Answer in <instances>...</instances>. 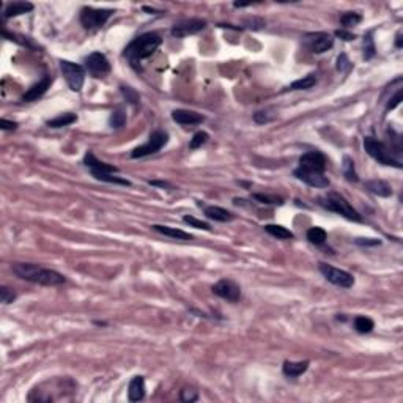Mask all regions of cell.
<instances>
[{"label":"cell","mask_w":403,"mask_h":403,"mask_svg":"<svg viewBox=\"0 0 403 403\" xmlns=\"http://www.w3.org/2000/svg\"><path fill=\"white\" fill-rule=\"evenodd\" d=\"M11 269L19 279L46 285V287H55V285H62L67 280L65 276L60 274L59 271L43 268L40 265H33V263H15L11 266Z\"/></svg>","instance_id":"obj_1"},{"label":"cell","mask_w":403,"mask_h":403,"mask_svg":"<svg viewBox=\"0 0 403 403\" xmlns=\"http://www.w3.org/2000/svg\"><path fill=\"white\" fill-rule=\"evenodd\" d=\"M161 43H162V38L158 33H154V32L142 33L126 46L125 55L131 62L133 67H136L140 60L151 57L154 52L158 50Z\"/></svg>","instance_id":"obj_2"},{"label":"cell","mask_w":403,"mask_h":403,"mask_svg":"<svg viewBox=\"0 0 403 403\" xmlns=\"http://www.w3.org/2000/svg\"><path fill=\"white\" fill-rule=\"evenodd\" d=\"M320 205L326 208V210L332 211V213H337V214L343 216L345 219L355 220V222H361V220H362L361 214L347 202L345 197L340 196V194H335V192L328 194V196H324V197L320 199Z\"/></svg>","instance_id":"obj_3"},{"label":"cell","mask_w":403,"mask_h":403,"mask_svg":"<svg viewBox=\"0 0 403 403\" xmlns=\"http://www.w3.org/2000/svg\"><path fill=\"white\" fill-rule=\"evenodd\" d=\"M364 148L372 156L375 161H378L383 165H391L395 168H401V162L392 154V151L389 150V147L383 142L376 140L373 137H366L364 139Z\"/></svg>","instance_id":"obj_4"},{"label":"cell","mask_w":403,"mask_h":403,"mask_svg":"<svg viewBox=\"0 0 403 403\" xmlns=\"http://www.w3.org/2000/svg\"><path fill=\"white\" fill-rule=\"evenodd\" d=\"M113 15V10L109 8H92V7H84L81 10V24L87 30H95L102 27L110 16Z\"/></svg>","instance_id":"obj_5"},{"label":"cell","mask_w":403,"mask_h":403,"mask_svg":"<svg viewBox=\"0 0 403 403\" xmlns=\"http://www.w3.org/2000/svg\"><path fill=\"white\" fill-rule=\"evenodd\" d=\"M168 142V134L165 131H154L150 134L148 140L145 142L144 145L140 147H136L133 151H131V158L133 159H137V158H145V156H150V154H154L158 153L161 148H164Z\"/></svg>","instance_id":"obj_6"},{"label":"cell","mask_w":403,"mask_h":403,"mask_svg":"<svg viewBox=\"0 0 403 403\" xmlns=\"http://www.w3.org/2000/svg\"><path fill=\"white\" fill-rule=\"evenodd\" d=\"M60 70L63 73L65 81H67L73 92H81L85 81V70L81 65L68 60H60Z\"/></svg>","instance_id":"obj_7"},{"label":"cell","mask_w":403,"mask_h":403,"mask_svg":"<svg viewBox=\"0 0 403 403\" xmlns=\"http://www.w3.org/2000/svg\"><path fill=\"white\" fill-rule=\"evenodd\" d=\"M320 268V272L324 276L328 282L337 285V287H342V289H352L355 285V277L350 274V272L343 271V269H339V268H334L328 263H320L318 265Z\"/></svg>","instance_id":"obj_8"},{"label":"cell","mask_w":403,"mask_h":403,"mask_svg":"<svg viewBox=\"0 0 403 403\" xmlns=\"http://www.w3.org/2000/svg\"><path fill=\"white\" fill-rule=\"evenodd\" d=\"M213 293L228 303H238L241 298V287L232 279H220L213 285Z\"/></svg>","instance_id":"obj_9"},{"label":"cell","mask_w":403,"mask_h":403,"mask_svg":"<svg viewBox=\"0 0 403 403\" xmlns=\"http://www.w3.org/2000/svg\"><path fill=\"white\" fill-rule=\"evenodd\" d=\"M304 43L312 52H315V54H323V52L329 50L334 46V38L329 33H324V32L307 33L304 36Z\"/></svg>","instance_id":"obj_10"},{"label":"cell","mask_w":403,"mask_h":403,"mask_svg":"<svg viewBox=\"0 0 403 403\" xmlns=\"http://www.w3.org/2000/svg\"><path fill=\"white\" fill-rule=\"evenodd\" d=\"M85 68L92 76L102 77L104 74H107L110 71V63L107 57L101 54V52H93V54H90L85 59Z\"/></svg>","instance_id":"obj_11"},{"label":"cell","mask_w":403,"mask_h":403,"mask_svg":"<svg viewBox=\"0 0 403 403\" xmlns=\"http://www.w3.org/2000/svg\"><path fill=\"white\" fill-rule=\"evenodd\" d=\"M205 27H206V21H203V19H186V21H181V22L175 24L170 30V33L175 38H185V36L196 35V33L202 32Z\"/></svg>","instance_id":"obj_12"},{"label":"cell","mask_w":403,"mask_h":403,"mask_svg":"<svg viewBox=\"0 0 403 403\" xmlns=\"http://www.w3.org/2000/svg\"><path fill=\"white\" fill-rule=\"evenodd\" d=\"M300 167L304 168V170L324 174V168H326V158H324V154L320 151H307L300 158Z\"/></svg>","instance_id":"obj_13"},{"label":"cell","mask_w":403,"mask_h":403,"mask_svg":"<svg viewBox=\"0 0 403 403\" xmlns=\"http://www.w3.org/2000/svg\"><path fill=\"white\" fill-rule=\"evenodd\" d=\"M295 177L298 180H301L303 183L312 186V188H328L331 185V181L328 177H324V174H318V172H310V170H304V168L298 167L295 170Z\"/></svg>","instance_id":"obj_14"},{"label":"cell","mask_w":403,"mask_h":403,"mask_svg":"<svg viewBox=\"0 0 403 403\" xmlns=\"http://www.w3.org/2000/svg\"><path fill=\"white\" fill-rule=\"evenodd\" d=\"M50 84H52V77L50 76H44L41 81H38L35 85H32L27 90V92L22 95L21 101H24V102H32V101L40 99L47 92V88L50 87Z\"/></svg>","instance_id":"obj_15"},{"label":"cell","mask_w":403,"mask_h":403,"mask_svg":"<svg viewBox=\"0 0 403 403\" xmlns=\"http://www.w3.org/2000/svg\"><path fill=\"white\" fill-rule=\"evenodd\" d=\"M172 119L174 122H177L178 125L183 126H192V125H200L205 117L202 113H197L194 110H188V109H177L172 112Z\"/></svg>","instance_id":"obj_16"},{"label":"cell","mask_w":403,"mask_h":403,"mask_svg":"<svg viewBox=\"0 0 403 403\" xmlns=\"http://www.w3.org/2000/svg\"><path fill=\"white\" fill-rule=\"evenodd\" d=\"M84 164L87 167H90V170H92V174H98V172H102V174H117L119 172V168H117L115 165H110L107 162H102L99 159L95 158V154L92 151H88L85 154V158H84Z\"/></svg>","instance_id":"obj_17"},{"label":"cell","mask_w":403,"mask_h":403,"mask_svg":"<svg viewBox=\"0 0 403 403\" xmlns=\"http://www.w3.org/2000/svg\"><path fill=\"white\" fill-rule=\"evenodd\" d=\"M145 397V380L144 376H134V378L129 381L128 387V398L129 401H140Z\"/></svg>","instance_id":"obj_18"},{"label":"cell","mask_w":403,"mask_h":403,"mask_svg":"<svg viewBox=\"0 0 403 403\" xmlns=\"http://www.w3.org/2000/svg\"><path fill=\"white\" fill-rule=\"evenodd\" d=\"M203 213L208 219L216 220V222H230V220L235 219V214L233 213H230L228 210H225V208L216 206V205L205 206Z\"/></svg>","instance_id":"obj_19"},{"label":"cell","mask_w":403,"mask_h":403,"mask_svg":"<svg viewBox=\"0 0 403 403\" xmlns=\"http://www.w3.org/2000/svg\"><path fill=\"white\" fill-rule=\"evenodd\" d=\"M309 369V361H285L282 366V372L289 378H298Z\"/></svg>","instance_id":"obj_20"},{"label":"cell","mask_w":403,"mask_h":403,"mask_svg":"<svg viewBox=\"0 0 403 403\" xmlns=\"http://www.w3.org/2000/svg\"><path fill=\"white\" fill-rule=\"evenodd\" d=\"M33 10V4L30 2H11L5 7L4 10V18L5 19H10V18H16V16H21V15H27Z\"/></svg>","instance_id":"obj_21"},{"label":"cell","mask_w":403,"mask_h":403,"mask_svg":"<svg viewBox=\"0 0 403 403\" xmlns=\"http://www.w3.org/2000/svg\"><path fill=\"white\" fill-rule=\"evenodd\" d=\"M366 189L370 191L372 194L378 197H391L392 196V189L389 186L386 181L383 180H370L366 181Z\"/></svg>","instance_id":"obj_22"},{"label":"cell","mask_w":403,"mask_h":403,"mask_svg":"<svg viewBox=\"0 0 403 403\" xmlns=\"http://www.w3.org/2000/svg\"><path fill=\"white\" fill-rule=\"evenodd\" d=\"M153 230L161 233L164 237H168V238H174V240H181V241H191L192 240V235L189 233L180 230V228H174V227H167V225H153Z\"/></svg>","instance_id":"obj_23"},{"label":"cell","mask_w":403,"mask_h":403,"mask_svg":"<svg viewBox=\"0 0 403 403\" xmlns=\"http://www.w3.org/2000/svg\"><path fill=\"white\" fill-rule=\"evenodd\" d=\"M265 230L269 233L271 237H274L277 240H292V238H295L293 232H290L287 227H282V225H277V224H268V225H265Z\"/></svg>","instance_id":"obj_24"},{"label":"cell","mask_w":403,"mask_h":403,"mask_svg":"<svg viewBox=\"0 0 403 403\" xmlns=\"http://www.w3.org/2000/svg\"><path fill=\"white\" fill-rule=\"evenodd\" d=\"M74 122H77V115L76 113H71V112H67V113H62L55 119H52L47 122V126L49 128H63V126H70L73 125Z\"/></svg>","instance_id":"obj_25"},{"label":"cell","mask_w":403,"mask_h":403,"mask_svg":"<svg viewBox=\"0 0 403 403\" xmlns=\"http://www.w3.org/2000/svg\"><path fill=\"white\" fill-rule=\"evenodd\" d=\"M317 84V74H307L301 79L295 81L293 84H290V87H287V90H309Z\"/></svg>","instance_id":"obj_26"},{"label":"cell","mask_w":403,"mask_h":403,"mask_svg":"<svg viewBox=\"0 0 403 403\" xmlns=\"http://www.w3.org/2000/svg\"><path fill=\"white\" fill-rule=\"evenodd\" d=\"M353 324H355V329H356L359 334H369V332H372L373 328H375L373 320L369 318V317H362V315L356 317Z\"/></svg>","instance_id":"obj_27"},{"label":"cell","mask_w":403,"mask_h":403,"mask_svg":"<svg viewBox=\"0 0 403 403\" xmlns=\"http://www.w3.org/2000/svg\"><path fill=\"white\" fill-rule=\"evenodd\" d=\"M326 238H328V233L324 232L321 227H312L307 230V240L315 246H321L324 241H326Z\"/></svg>","instance_id":"obj_28"},{"label":"cell","mask_w":403,"mask_h":403,"mask_svg":"<svg viewBox=\"0 0 403 403\" xmlns=\"http://www.w3.org/2000/svg\"><path fill=\"white\" fill-rule=\"evenodd\" d=\"M96 180H101V181H106V183H113V185H122V186H131V181L126 180V178H122V177H117L113 174H102V172H98V174H92Z\"/></svg>","instance_id":"obj_29"},{"label":"cell","mask_w":403,"mask_h":403,"mask_svg":"<svg viewBox=\"0 0 403 403\" xmlns=\"http://www.w3.org/2000/svg\"><path fill=\"white\" fill-rule=\"evenodd\" d=\"M126 123V112L119 107V109H115L112 113H110V119H109V125L110 128H115V129H120L123 128Z\"/></svg>","instance_id":"obj_30"},{"label":"cell","mask_w":403,"mask_h":403,"mask_svg":"<svg viewBox=\"0 0 403 403\" xmlns=\"http://www.w3.org/2000/svg\"><path fill=\"white\" fill-rule=\"evenodd\" d=\"M342 165H343V175H345V178L348 181H352V183H356L359 178H358V174L355 170V161L352 158H348V156H345Z\"/></svg>","instance_id":"obj_31"},{"label":"cell","mask_w":403,"mask_h":403,"mask_svg":"<svg viewBox=\"0 0 403 403\" xmlns=\"http://www.w3.org/2000/svg\"><path fill=\"white\" fill-rule=\"evenodd\" d=\"M362 21V16L359 13H355V11H348L345 15L340 16V24L343 25L345 29H352L355 25H358L359 22Z\"/></svg>","instance_id":"obj_32"},{"label":"cell","mask_w":403,"mask_h":403,"mask_svg":"<svg viewBox=\"0 0 403 403\" xmlns=\"http://www.w3.org/2000/svg\"><path fill=\"white\" fill-rule=\"evenodd\" d=\"M120 92L129 104H133V106H139L140 104V96L134 88L128 87V85H120Z\"/></svg>","instance_id":"obj_33"},{"label":"cell","mask_w":403,"mask_h":403,"mask_svg":"<svg viewBox=\"0 0 403 403\" xmlns=\"http://www.w3.org/2000/svg\"><path fill=\"white\" fill-rule=\"evenodd\" d=\"M258 203H263V205H282L283 200L277 196H268V194H254L252 196Z\"/></svg>","instance_id":"obj_34"},{"label":"cell","mask_w":403,"mask_h":403,"mask_svg":"<svg viewBox=\"0 0 403 403\" xmlns=\"http://www.w3.org/2000/svg\"><path fill=\"white\" fill-rule=\"evenodd\" d=\"M208 139H210V136H208L205 131H199V133H196V134L192 136L191 142H189V148H191V150H197V148H200L203 144H206Z\"/></svg>","instance_id":"obj_35"},{"label":"cell","mask_w":403,"mask_h":403,"mask_svg":"<svg viewBox=\"0 0 403 403\" xmlns=\"http://www.w3.org/2000/svg\"><path fill=\"white\" fill-rule=\"evenodd\" d=\"M375 44H373V38H372V33H369L366 38H364V59L366 60H370L373 59L375 55Z\"/></svg>","instance_id":"obj_36"},{"label":"cell","mask_w":403,"mask_h":403,"mask_svg":"<svg viewBox=\"0 0 403 403\" xmlns=\"http://www.w3.org/2000/svg\"><path fill=\"white\" fill-rule=\"evenodd\" d=\"M352 70H353V63L348 60L347 54H340L339 57H337V71L348 74Z\"/></svg>","instance_id":"obj_37"},{"label":"cell","mask_w":403,"mask_h":403,"mask_svg":"<svg viewBox=\"0 0 403 403\" xmlns=\"http://www.w3.org/2000/svg\"><path fill=\"white\" fill-rule=\"evenodd\" d=\"M276 119L274 113H271L269 110H258L254 113V122L258 123V125H265V123H269Z\"/></svg>","instance_id":"obj_38"},{"label":"cell","mask_w":403,"mask_h":403,"mask_svg":"<svg viewBox=\"0 0 403 403\" xmlns=\"http://www.w3.org/2000/svg\"><path fill=\"white\" fill-rule=\"evenodd\" d=\"M183 220L186 224H189L191 227H196V228H200V230H206V232H210L211 227L208 222H203V220L197 219V217H194V216H185Z\"/></svg>","instance_id":"obj_39"},{"label":"cell","mask_w":403,"mask_h":403,"mask_svg":"<svg viewBox=\"0 0 403 403\" xmlns=\"http://www.w3.org/2000/svg\"><path fill=\"white\" fill-rule=\"evenodd\" d=\"M180 400L186 401V403H192V401L199 400V394H197V391H194V389L185 387V389H181V391H180Z\"/></svg>","instance_id":"obj_40"},{"label":"cell","mask_w":403,"mask_h":403,"mask_svg":"<svg viewBox=\"0 0 403 403\" xmlns=\"http://www.w3.org/2000/svg\"><path fill=\"white\" fill-rule=\"evenodd\" d=\"M0 300H2L4 304H10V303H13L16 300V293L13 292L10 287H5V285H4V287L0 289Z\"/></svg>","instance_id":"obj_41"},{"label":"cell","mask_w":403,"mask_h":403,"mask_svg":"<svg viewBox=\"0 0 403 403\" xmlns=\"http://www.w3.org/2000/svg\"><path fill=\"white\" fill-rule=\"evenodd\" d=\"M401 98H403V92H401V88H398L397 92H395V95L389 98V101H387V104H386V110H392V109H395V107L398 106V104L401 102Z\"/></svg>","instance_id":"obj_42"},{"label":"cell","mask_w":403,"mask_h":403,"mask_svg":"<svg viewBox=\"0 0 403 403\" xmlns=\"http://www.w3.org/2000/svg\"><path fill=\"white\" fill-rule=\"evenodd\" d=\"M335 36L337 38H340V40H343V41H352V40H355V35L353 33H350V32H347V30H335Z\"/></svg>","instance_id":"obj_43"},{"label":"cell","mask_w":403,"mask_h":403,"mask_svg":"<svg viewBox=\"0 0 403 403\" xmlns=\"http://www.w3.org/2000/svg\"><path fill=\"white\" fill-rule=\"evenodd\" d=\"M356 244H359V246H380L381 241L380 240H372V238H358Z\"/></svg>","instance_id":"obj_44"},{"label":"cell","mask_w":403,"mask_h":403,"mask_svg":"<svg viewBox=\"0 0 403 403\" xmlns=\"http://www.w3.org/2000/svg\"><path fill=\"white\" fill-rule=\"evenodd\" d=\"M0 128L5 129V131H15V129L18 128V123L16 122H10L7 119H2V122H0Z\"/></svg>","instance_id":"obj_45"},{"label":"cell","mask_w":403,"mask_h":403,"mask_svg":"<svg viewBox=\"0 0 403 403\" xmlns=\"http://www.w3.org/2000/svg\"><path fill=\"white\" fill-rule=\"evenodd\" d=\"M151 186H159V188H170V185L165 183V181H148Z\"/></svg>","instance_id":"obj_46"},{"label":"cell","mask_w":403,"mask_h":403,"mask_svg":"<svg viewBox=\"0 0 403 403\" xmlns=\"http://www.w3.org/2000/svg\"><path fill=\"white\" fill-rule=\"evenodd\" d=\"M395 46H397L398 49L401 47V32H398V33H397V40H395Z\"/></svg>","instance_id":"obj_47"}]
</instances>
